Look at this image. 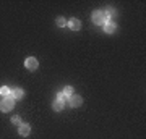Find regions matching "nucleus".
I'll list each match as a JSON object with an SVG mask.
<instances>
[{
  "label": "nucleus",
  "instance_id": "obj_1",
  "mask_svg": "<svg viewBox=\"0 0 146 139\" xmlns=\"http://www.w3.org/2000/svg\"><path fill=\"white\" fill-rule=\"evenodd\" d=\"M13 102H15L13 96L3 97V100H0V110L2 112H10V110H13Z\"/></svg>",
  "mask_w": 146,
  "mask_h": 139
},
{
  "label": "nucleus",
  "instance_id": "obj_2",
  "mask_svg": "<svg viewBox=\"0 0 146 139\" xmlns=\"http://www.w3.org/2000/svg\"><path fill=\"white\" fill-rule=\"evenodd\" d=\"M93 23H96V24H106L107 23V20H106V15H104V11H94L93 13Z\"/></svg>",
  "mask_w": 146,
  "mask_h": 139
},
{
  "label": "nucleus",
  "instance_id": "obj_3",
  "mask_svg": "<svg viewBox=\"0 0 146 139\" xmlns=\"http://www.w3.org/2000/svg\"><path fill=\"white\" fill-rule=\"evenodd\" d=\"M37 65H39V62H37L34 57H29V58H26V62H25V67L28 68V70H36L37 68Z\"/></svg>",
  "mask_w": 146,
  "mask_h": 139
},
{
  "label": "nucleus",
  "instance_id": "obj_4",
  "mask_svg": "<svg viewBox=\"0 0 146 139\" xmlns=\"http://www.w3.org/2000/svg\"><path fill=\"white\" fill-rule=\"evenodd\" d=\"M115 29H117V26H115V23H112V21H107L104 24V32H107V34H114Z\"/></svg>",
  "mask_w": 146,
  "mask_h": 139
},
{
  "label": "nucleus",
  "instance_id": "obj_5",
  "mask_svg": "<svg viewBox=\"0 0 146 139\" xmlns=\"http://www.w3.org/2000/svg\"><path fill=\"white\" fill-rule=\"evenodd\" d=\"M81 103H83V99L80 96H70V105L72 107H80Z\"/></svg>",
  "mask_w": 146,
  "mask_h": 139
},
{
  "label": "nucleus",
  "instance_id": "obj_6",
  "mask_svg": "<svg viewBox=\"0 0 146 139\" xmlns=\"http://www.w3.org/2000/svg\"><path fill=\"white\" fill-rule=\"evenodd\" d=\"M67 24L70 26V28H72L73 31H78L80 28H81V23H80V21L76 20V18H73V20H70V21L67 23Z\"/></svg>",
  "mask_w": 146,
  "mask_h": 139
},
{
  "label": "nucleus",
  "instance_id": "obj_7",
  "mask_svg": "<svg viewBox=\"0 0 146 139\" xmlns=\"http://www.w3.org/2000/svg\"><path fill=\"white\" fill-rule=\"evenodd\" d=\"M20 134L21 136H28V134L31 133V128H29V125H20Z\"/></svg>",
  "mask_w": 146,
  "mask_h": 139
},
{
  "label": "nucleus",
  "instance_id": "obj_8",
  "mask_svg": "<svg viewBox=\"0 0 146 139\" xmlns=\"http://www.w3.org/2000/svg\"><path fill=\"white\" fill-rule=\"evenodd\" d=\"M11 96H13V99H15V100H20V99H23L25 97V92H23V91H21V89H13V92H11Z\"/></svg>",
  "mask_w": 146,
  "mask_h": 139
},
{
  "label": "nucleus",
  "instance_id": "obj_9",
  "mask_svg": "<svg viewBox=\"0 0 146 139\" xmlns=\"http://www.w3.org/2000/svg\"><path fill=\"white\" fill-rule=\"evenodd\" d=\"M104 15H106V20H109V18H114V16L117 15V11H115L114 8H107V10L104 11Z\"/></svg>",
  "mask_w": 146,
  "mask_h": 139
},
{
  "label": "nucleus",
  "instance_id": "obj_10",
  "mask_svg": "<svg viewBox=\"0 0 146 139\" xmlns=\"http://www.w3.org/2000/svg\"><path fill=\"white\" fill-rule=\"evenodd\" d=\"M0 94H2L3 97H8V96H11V89L8 88V86H3V88H0Z\"/></svg>",
  "mask_w": 146,
  "mask_h": 139
},
{
  "label": "nucleus",
  "instance_id": "obj_11",
  "mask_svg": "<svg viewBox=\"0 0 146 139\" xmlns=\"http://www.w3.org/2000/svg\"><path fill=\"white\" fill-rule=\"evenodd\" d=\"M62 108H63V102H60V100H55V102H54V110H55V112H60Z\"/></svg>",
  "mask_w": 146,
  "mask_h": 139
},
{
  "label": "nucleus",
  "instance_id": "obj_12",
  "mask_svg": "<svg viewBox=\"0 0 146 139\" xmlns=\"http://www.w3.org/2000/svg\"><path fill=\"white\" fill-rule=\"evenodd\" d=\"M72 92H73V88H72V86H65V89H63V94L70 97V96H73Z\"/></svg>",
  "mask_w": 146,
  "mask_h": 139
},
{
  "label": "nucleus",
  "instance_id": "obj_13",
  "mask_svg": "<svg viewBox=\"0 0 146 139\" xmlns=\"http://www.w3.org/2000/svg\"><path fill=\"white\" fill-rule=\"evenodd\" d=\"M65 24H67V21H65V18H62V16H58V18H57V26L63 28Z\"/></svg>",
  "mask_w": 146,
  "mask_h": 139
},
{
  "label": "nucleus",
  "instance_id": "obj_14",
  "mask_svg": "<svg viewBox=\"0 0 146 139\" xmlns=\"http://www.w3.org/2000/svg\"><path fill=\"white\" fill-rule=\"evenodd\" d=\"M11 123L20 126V125H21V118H20V117H13V118H11Z\"/></svg>",
  "mask_w": 146,
  "mask_h": 139
}]
</instances>
